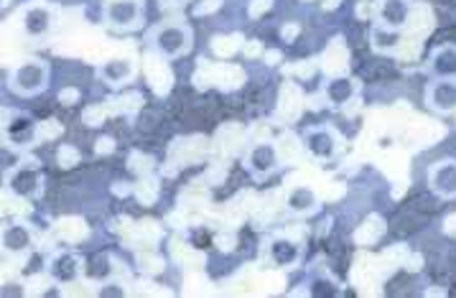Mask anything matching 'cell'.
Wrapping results in <instances>:
<instances>
[{
    "label": "cell",
    "instance_id": "1",
    "mask_svg": "<svg viewBox=\"0 0 456 298\" xmlns=\"http://www.w3.org/2000/svg\"><path fill=\"white\" fill-rule=\"evenodd\" d=\"M146 44L164 59H182L194 46V31L189 23L179 19H168L151 26L146 34Z\"/></svg>",
    "mask_w": 456,
    "mask_h": 298
},
{
    "label": "cell",
    "instance_id": "2",
    "mask_svg": "<svg viewBox=\"0 0 456 298\" xmlns=\"http://www.w3.org/2000/svg\"><path fill=\"white\" fill-rule=\"evenodd\" d=\"M52 79V69L44 59L28 56L20 59L19 64H13V69L8 72V93H13L16 97H37L46 87Z\"/></svg>",
    "mask_w": 456,
    "mask_h": 298
},
{
    "label": "cell",
    "instance_id": "3",
    "mask_svg": "<svg viewBox=\"0 0 456 298\" xmlns=\"http://www.w3.org/2000/svg\"><path fill=\"white\" fill-rule=\"evenodd\" d=\"M3 181H5V189L11 197L26 199V202L38 199L46 189V176H44V168L37 158H23L19 166L3 173Z\"/></svg>",
    "mask_w": 456,
    "mask_h": 298
},
{
    "label": "cell",
    "instance_id": "4",
    "mask_svg": "<svg viewBox=\"0 0 456 298\" xmlns=\"http://www.w3.org/2000/svg\"><path fill=\"white\" fill-rule=\"evenodd\" d=\"M301 146L314 164H331L345 149V138L331 125H309L301 133Z\"/></svg>",
    "mask_w": 456,
    "mask_h": 298
},
{
    "label": "cell",
    "instance_id": "5",
    "mask_svg": "<svg viewBox=\"0 0 456 298\" xmlns=\"http://www.w3.org/2000/svg\"><path fill=\"white\" fill-rule=\"evenodd\" d=\"M56 26V5L31 0L19 11V28L26 38H46Z\"/></svg>",
    "mask_w": 456,
    "mask_h": 298
},
{
    "label": "cell",
    "instance_id": "6",
    "mask_svg": "<svg viewBox=\"0 0 456 298\" xmlns=\"http://www.w3.org/2000/svg\"><path fill=\"white\" fill-rule=\"evenodd\" d=\"M102 23L118 34L143 28V0H108L102 8Z\"/></svg>",
    "mask_w": 456,
    "mask_h": 298
},
{
    "label": "cell",
    "instance_id": "7",
    "mask_svg": "<svg viewBox=\"0 0 456 298\" xmlns=\"http://www.w3.org/2000/svg\"><path fill=\"white\" fill-rule=\"evenodd\" d=\"M87 276V262L77 250H56L46 261V278L54 286H74Z\"/></svg>",
    "mask_w": 456,
    "mask_h": 298
},
{
    "label": "cell",
    "instance_id": "8",
    "mask_svg": "<svg viewBox=\"0 0 456 298\" xmlns=\"http://www.w3.org/2000/svg\"><path fill=\"white\" fill-rule=\"evenodd\" d=\"M38 141V120L28 112H5V123H3V143L13 146V149L28 150L37 146Z\"/></svg>",
    "mask_w": 456,
    "mask_h": 298
},
{
    "label": "cell",
    "instance_id": "9",
    "mask_svg": "<svg viewBox=\"0 0 456 298\" xmlns=\"http://www.w3.org/2000/svg\"><path fill=\"white\" fill-rule=\"evenodd\" d=\"M242 166H245V171H248L253 179H257V181L273 176L275 171L281 168V153H278V146H275L273 141H257V143H253V146L248 149V153H245Z\"/></svg>",
    "mask_w": 456,
    "mask_h": 298
},
{
    "label": "cell",
    "instance_id": "10",
    "mask_svg": "<svg viewBox=\"0 0 456 298\" xmlns=\"http://www.w3.org/2000/svg\"><path fill=\"white\" fill-rule=\"evenodd\" d=\"M411 16H413V0H375L372 26L403 34L411 26Z\"/></svg>",
    "mask_w": 456,
    "mask_h": 298
},
{
    "label": "cell",
    "instance_id": "11",
    "mask_svg": "<svg viewBox=\"0 0 456 298\" xmlns=\"http://www.w3.org/2000/svg\"><path fill=\"white\" fill-rule=\"evenodd\" d=\"M94 75L102 85H108L110 90H120L138 77V61L128 54L110 56V59L97 64Z\"/></svg>",
    "mask_w": 456,
    "mask_h": 298
},
{
    "label": "cell",
    "instance_id": "12",
    "mask_svg": "<svg viewBox=\"0 0 456 298\" xmlns=\"http://www.w3.org/2000/svg\"><path fill=\"white\" fill-rule=\"evenodd\" d=\"M360 94V79L352 75H334L322 82V97L329 110H345Z\"/></svg>",
    "mask_w": 456,
    "mask_h": 298
},
{
    "label": "cell",
    "instance_id": "13",
    "mask_svg": "<svg viewBox=\"0 0 456 298\" xmlns=\"http://www.w3.org/2000/svg\"><path fill=\"white\" fill-rule=\"evenodd\" d=\"M265 255L278 270H293L304 261V245L289 238V235H275L265 245Z\"/></svg>",
    "mask_w": 456,
    "mask_h": 298
},
{
    "label": "cell",
    "instance_id": "14",
    "mask_svg": "<svg viewBox=\"0 0 456 298\" xmlns=\"http://www.w3.org/2000/svg\"><path fill=\"white\" fill-rule=\"evenodd\" d=\"M426 184L438 199H444V202L456 199V158H438V161H434L428 166V173H426Z\"/></svg>",
    "mask_w": 456,
    "mask_h": 298
},
{
    "label": "cell",
    "instance_id": "15",
    "mask_svg": "<svg viewBox=\"0 0 456 298\" xmlns=\"http://www.w3.org/2000/svg\"><path fill=\"white\" fill-rule=\"evenodd\" d=\"M423 102L431 112H436L441 117L454 115L456 112V79H431L426 85Z\"/></svg>",
    "mask_w": 456,
    "mask_h": 298
},
{
    "label": "cell",
    "instance_id": "16",
    "mask_svg": "<svg viewBox=\"0 0 456 298\" xmlns=\"http://www.w3.org/2000/svg\"><path fill=\"white\" fill-rule=\"evenodd\" d=\"M423 69L431 79H456V44L446 41L434 46L426 56Z\"/></svg>",
    "mask_w": 456,
    "mask_h": 298
},
{
    "label": "cell",
    "instance_id": "17",
    "mask_svg": "<svg viewBox=\"0 0 456 298\" xmlns=\"http://www.w3.org/2000/svg\"><path fill=\"white\" fill-rule=\"evenodd\" d=\"M0 245H3V250L11 253V255L31 253L34 245H37V232H34L26 222L5 224L3 232H0Z\"/></svg>",
    "mask_w": 456,
    "mask_h": 298
},
{
    "label": "cell",
    "instance_id": "18",
    "mask_svg": "<svg viewBox=\"0 0 456 298\" xmlns=\"http://www.w3.org/2000/svg\"><path fill=\"white\" fill-rule=\"evenodd\" d=\"M286 209L293 217H311L322 209V197L306 184H298L286 191Z\"/></svg>",
    "mask_w": 456,
    "mask_h": 298
},
{
    "label": "cell",
    "instance_id": "19",
    "mask_svg": "<svg viewBox=\"0 0 456 298\" xmlns=\"http://www.w3.org/2000/svg\"><path fill=\"white\" fill-rule=\"evenodd\" d=\"M401 36L403 34L385 31V28H380V26H372V28H370V49L380 56L395 54V52L401 49Z\"/></svg>",
    "mask_w": 456,
    "mask_h": 298
},
{
    "label": "cell",
    "instance_id": "20",
    "mask_svg": "<svg viewBox=\"0 0 456 298\" xmlns=\"http://www.w3.org/2000/svg\"><path fill=\"white\" fill-rule=\"evenodd\" d=\"M311 294H314V296H337L339 288H337V283L331 278L314 280V283H311Z\"/></svg>",
    "mask_w": 456,
    "mask_h": 298
},
{
    "label": "cell",
    "instance_id": "21",
    "mask_svg": "<svg viewBox=\"0 0 456 298\" xmlns=\"http://www.w3.org/2000/svg\"><path fill=\"white\" fill-rule=\"evenodd\" d=\"M166 5H182V3H186V0H164Z\"/></svg>",
    "mask_w": 456,
    "mask_h": 298
},
{
    "label": "cell",
    "instance_id": "22",
    "mask_svg": "<svg viewBox=\"0 0 456 298\" xmlns=\"http://www.w3.org/2000/svg\"><path fill=\"white\" fill-rule=\"evenodd\" d=\"M8 3H11V0H0V5H3V8H5V5H8Z\"/></svg>",
    "mask_w": 456,
    "mask_h": 298
}]
</instances>
